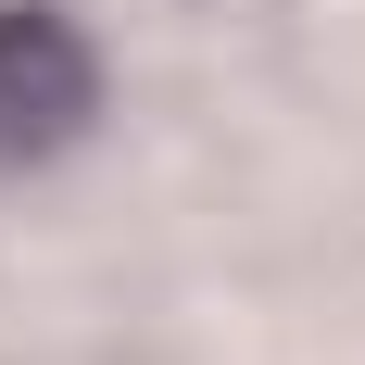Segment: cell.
Masks as SVG:
<instances>
[{
    "label": "cell",
    "instance_id": "1",
    "mask_svg": "<svg viewBox=\"0 0 365 365\" xmlns=\"http://www.w3.org/2000/svg\"><path fill=\"white\" fill-rule=\"evenodd\" d=\"M88 38L51 13V0H0V139H63L76 113H88Z\"/></svg>",
    "mask_w": 365,
    "mask_h": 365
}]
</instances>
